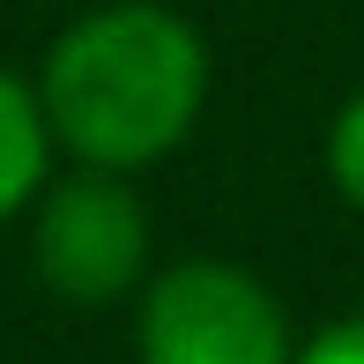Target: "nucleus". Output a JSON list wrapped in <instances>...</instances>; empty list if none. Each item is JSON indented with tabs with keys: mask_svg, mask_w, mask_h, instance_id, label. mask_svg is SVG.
Here are the masks:
<instances>
[{
	"mask_svg": "<svg viewBox=\"0 0 364 364\" xmlns=\"http://www.w3.org/2000/svg\"><path fill=\"white\" fill-rule=\"evenodd\" d=\"M45 156H53V127H45L38 90L0 68V223L45 193Z\"/></svg>",
	"mask_w": 364,
	"mask_h": 364,
	"instance_id": "4",
	"label": "nucleus"
},
{
	"mask_svg": "<svg viewBox=\"0 0 364 364\" xmlns=\"http://www.w3.org/2000/svg\"><path fill=\"white\" fill-rule=\"evenodd\" d=\"M297 364H364V320H335L297 350Z\"/></svg>",
	"mask_w": 364,
	"mask_h": 364,
	"instance_id": "6",
	"label": "nucleus"
},
{
	"mask_svg": "<svg viewBox=\"0 0 364 364\" xmlns=\"http://www.w3.org/2000/svg\"><path fill=\"white\" fill-rule=\"evenodd\" d=\"M327 178L350 208H364V97H350L327 127Z\"/></svg>",
	"mask_w": 364,
	"mask_h": 364,
	"instance_id": "5",
	"label": "nucleus"
},
{
	"mask_svg": "<svg viewBox=\"0 0 364 364\" xmlns=\"http://www.w3.org/2000/svg\"><path fill=\"white\" fill-rule=\"evenodd\" d=\"M38 105L82 171H141L193 134L208 105V45L156 0H112L60 30Z\"/></svg>",
	"mask_w": 364,
	"mask_h": 364,
	"instance_id": "1",
	"label": "nucleus"
},
{
	"mask_svg": "<svg viewBox=\"0 0 364 364\" xmlns=\"http://www.w3.org/2000/svg\"><path fill=\"white\" fill-rule=\"evenodd\" d=\"M134 350L141 364H297L283 305L230 260H178L149 275Z\"/></svg>",
	"mask_w": 364,
	"mask_h": 364,
	"instance_id": "2",
	"label": "nucleus"
},
{
	"mask_svg": "<svg viewBox=\"0 0 364 364\" xmlns=\"http://www.w3.org/2000/svg\"><path fill=\"white\" fill-rule=\"evenodd\" d=\"M30 253L68 305H112L149 275V208L119 171H75L38 193Z\"/></svg>",
	"mask_w": 364,
	"mask_h": 364,
	"instance_id": "3",
	"label": "nucleus"
}]
</instances>
